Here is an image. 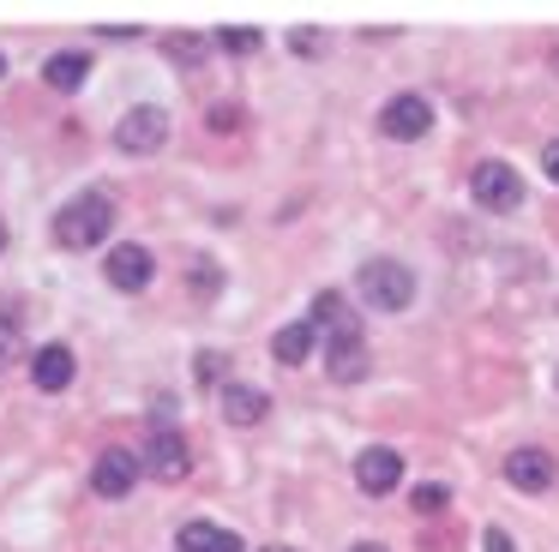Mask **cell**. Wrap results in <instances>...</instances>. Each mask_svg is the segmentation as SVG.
<instances>
[{
    "label": "cell",
    "mask_w": 559,
    "mask_h": 552,
    "mask_svg": "<svg viewBox=\"0 0 559 552\" xmlns=\"http://www.w3.org/2000/svg\"><path fill=\"white\" fill-rule=\"evenodd\" d=\"M409 499H415V511H421V516H439V511L451 504V492L439 487V480H427V487H415V492H409Z\"/></svg>",
    "instance_id": "18"
},
{
    "label": "cell",
    "mask_w": 559,
    "mask_h": 552,
    "mask_svg": "<svg viewBox=\"0 0 559 552\" xmlns=\"http://www.w3.org/2000/svg\"><path fill=\"white\" fill-rule=\"evenodd\" d=\"M355 552H385V547H373V540H361V547H355Z\"/></svg>",
    "instance_id": "25"
},
{
    "label": "cell",
    "mask_w": 559,
    "mask_h": 552,
    "mask_svg": "<svg viewBox=\"0 0 559 552\" xmlns=\"http://www.w3.org/2000/svg\"><path fill=\"white\" fill-rule=\"evenodd\" d=\"M542 168H547V180H554V187H559V139H554V144H547V151H542Z\"/></svg>",
    "instance_id": "24"
},
{
    "label": "cell",
    "mask_w": 559,
    "mask_h": 552,
    "mask_svg": "<svg viewBox=\"0 0 559 552\" xmlns=\"http://www.w3.org/2000/svg\"><path fill=\"white\" fill-rule=\"evenodd\" d=\"M307 324H313V331H349V324H355V312L343 307V295H337V288H325V295L313 300V319H307Z\"/></svg>",
    "instance_id": "17"
},
{
    "label": "cell",
    "mask_w": 559,
    "mask_h": 552,
    "mask_svg": "<svg viewBox=\"0 0 559 552\" xmlns=\"http://www.w3.org/2000/svg\"><path fill=\"white\" fill-rule=\"evenodd\" d=\"M325 367H331V379H337V384L367 379V343H361V324H349V331H331V343H325Z\"/></svg>",
    "instance_id": "8"
},
{
    "label": "cell",
    "mask_w": 559,
    "mask_h": 552,
    "mask_svg": "<svg viewBox=\"0 0 559 552\" xmlns=\"http://www.w3.org/2000/svg\"><path fill=\"white\" fill-rule=\"evenodd\" d=\"M13 348H19V336H13V312H0V367L13 360Z\"/></svg>",
    "instance_id": "22"
},
{
    "label": "cell",
    "mask_w": 559,
    "mask_h": 552,
    "mask_svg": "<svg viewBox=\"0 0 559 552\" xmlns=\"http://www.w3.org/2000/svg\"><path fill=\"white\" fill-rule=\"evenodd\" d=\"M217 43L229 48V55H253V48L265 43V36H259V31H217Z\"/></svg>",
    "instance_id": "19"
},
{
    "label": "cell",
    "mask_w": 559,
    "mask_h": 552,
    "mask_svg": "<svg viewBox=\"0 0 559 552\" xmlns=\"http://www.w3.org/2000/svg\"><path fill=\"white\" fill-rule=\"evenodd\" d=\"M73 372H79V360L67 343H43L37 355H31V384H37V391H67Z\"/></svg>",
    "instance_id": "11"
},
{
    "label": "cell",
    "mask_w": 559,
    "mask_h": 552,
    "mask_svg": "<svg viewBox=\"0 0 559 552\" xmlns=\"http://www.w3.org/2000/svg\"><path fill=\"white\" fill-rule=\"evenodd\" d=\"M223 420L229 427H259V420L271 415V396L265 391H253V384H223Z\"/></svg>",
    "instance_id": "12"
},
{
    "label": "cell",
    "mask_w": 559,
    "mask_h": 552,
    "mask_svg": "<svg viewBox=\"0 0 559 552\" xmlns=\"http://www.w3.org/2000/svg\"><path fill=\"white\" fill-rule=\"evenodd\" d=\"M0 247H7V223H0Z\"/></svg>",
    "instance_id": "27"
},
{
    "label": "cell",
    "mask_w": 559,
    "mask_h": 552,
    "mask_svg": "<svg viewBox=\"0 0 559 552\" xmlns=\"http://www.w3.org/2000/svg\"><path fill=\"white\" fill-rule=\"evenodd\" d=\"M109 228H115L109 192H85V199L61 204V216H55V240H61L67 252H85V247H97V240H109Z\"/></svg>",
    "instance_id": "1"
},
{
    "label": "cell",
    "mask_w": 559,
    "mask_h": 552,
    "mask_svg": "<svg viewBox=\"0 0 559 552\" xmlns=\"http://www.w3.org/2000/svg\"><path fill=\"white\" fill-rule=\"evenodd\" d=\"M43 79H49V91H79V84L91 79V60H85V55H73V48H61V55H49Z\"/></svg>",
    "instance_id": "16"
},
{
    "label": "cell",
    "mask_w": 559,
    "mask_h": 552,
    "mask_svg": "<svg viewBox=\"0 0 559 552\" xmlns=\"http://www.w3.org/2000/svg\"><path fill=\"white\" fill-rule=\"evenodd\" d=\"M475 204H487V211H511V204H523V180L511 163H481L475 168Z\"/></svg>",
    "instance_id": "5"
},
{
    "label": "cell",
    "mask_w": 559,
    "mask_h": 552,
    "mask_svg": "<svg viewBox=\"0 0 559 552\" xmlns=\"http://www.w3.org/2000/svg\"><path fill=\"white\" fill-rule=\"evenodd\" d=\"M139 456L127 451V444H109V451L97 456V468H91V487H97V499H127V492L139 487Z\"/></svg>",
    "instance_id": "4"
},
{
    "label": "cell",
    "mask_w": 559,
    "mask_h": 552,
    "mask_svg": "<svg viewBox=\"0 0 559 552\" xmlns=\"http://www.w3.org/2000/svg\"><path fill=\"white\" fill-rule=\"evenodd\" d=\"M379 127H385L391 139H421V132L433 127V103L415 96V91H403V96H391V103L379 108Z\"/></svg>",
    "instance_id": "6"
},
{
    "label": "cell",
    "mask_w": 559,
    "mask_h": 552,
    "mask_svg": "<svg viewBox=\"0 0 559 552\" xmlns=\"http://www.w3.org/2000/svg\"><path fill=\"white\" fill-rule=\"evenodd\" d=\"M199 36H169V55H181V67H199Z\"/></svg>",
    "instance_id": "20"
},
{
    "label": "cell",
    "mask_w": 559,
    "mask_h": 552,
    "mask_svg": "<svg viewBox=\"0 0 559 552\" xmlns=\"http://www.w3.org/2000/svg\"><path fill=\"white\" fill-rule=\"evenodd\" d=\"M506 480L518 492H547L554 487V456H547L542 444H523V451L506 456Z\"/></svg>",
    "instance_id": "9"
},
{
    "label": "cell",
    "mask_w": 559,
    "mask_h": 552,
    "mask_svg": "<svg viewBox=\"0 0 559 552\" xmlns=\"http://www.w3.org/2000/svg\"><path fill=\"white\" fill-rule=\"evenodd\" d=\"M139 463H145L157 480H169V487H175V480L187 475V463H193V456H187V439H181V432L157 427V432L145 439V456H139Z\"/></svg>",
    "instance_id": "7"
},
{
    "label": "cell",
    "mask_w": 559,
    "mask_h": 552,
    "mask_svg": "<svg viewBox=\"0 0 559 552\" xmlns=\"http://www.w3.org/2000/svg\"><path fill=\"white\" fill-rule=\"evenodd\" d=\"M355 480H361L367 499H379V492H397L403 480V456L385 451V444H373V451H361V463H355Z\"/></svg>",
    "instance_id": "10"
},
{
    "label": "cell",
    "mask_w": 559,
    "mask_h": 552,
    "mask_svg": "<svg viewBox=\"0 0 559 552\" xmlns=\"http://www.w3.org/2000/svg\"><path fill=\"white\" fill-rule=\"evenodd\" d=\"M205 120H211V132H235V127H241V115H235V103H217Z\"/></svg>",
    "instance_id": "21"
},
{
    "label": "cell",
    "mask_w": 559,
    "mask_h": 552,
    "mask_svg": "<svg viewBox=\"0 0 559 552\" xmlns=\"http://www.w3.org/2000/svg\"><path fill=\"white\" fill-rule=\"evenodd\" d=\"M313 348H319V331H313V324H283V331L271 336V355H277L283 367H301Z\"/></svg>",
    "instance_id": "15"
},
{
    "label": "cell",
    "mask_w": 559,
    "mask_h": 552,
    "mask_svg": "<svg viewBox=\"0 0 559 552\" xmlns=\"http://www.w3.org/2000/svg\"><path fill=\"white\" fill-rule=\"evenodd\" d=\"M0 79H7V60H0Z\"/></svg>",
    "instance_id": "28"
},
{
    "label": "cell",
    "mask_w": 559,
    "mask_h": 552,
    "mask_svg": "<svg viewBox=\"0 0 559 552\" xmlns=\"http://www.w3.org/2000/svg\"><path fill=\"white\" fill-rule=\"evenodd\" d=\"M265 552H295V547H265Z\"/></svg>",
    "instance_id": "26"
},
{
    "label": "cell",
    "mask_w": 559,
    "mask_h": 552,
    "mask_svg": "<svg viewBox=\"0 0 559 552\" xmlns=\"http://www.w3.org/2000/svg\"><path fill=\"white\" fill-rule=\"evenodd\" d=\"M151 276H157V264H151L145 247H115L109 252V283L115 288H145Z\"/></svg>",
    "instance_id": "13"
},
{
    "label": "cell",
    "mask_w": 559,
    "mask_h": 552,
    "mask_svg": "<svg viewBox=\"0 0 559 552\" xmlns=\"http://www.w3.org/2000/svg\"><path fill=\"white\" fill-rule=\"evenodd\" d=\"M481 552H518V547H511L506 528H487V535H481Z\"/></svg>",
    "instance_id": "23"
},
{
    "label": "cell",
    "mask_w": 559,
    "mask_h": 552,
    "mask_svg": "<svg viewBox=\"0 0 559 552\" xmlns=\"http://www.w3.org/2000/svg\"><path fill=\"white\" fill-rule=\"evenodd\" d=\"M355 283H361V300L379 307V312H403L415 300V271L397 264V259H367Z\"/></svg>",
    "instance_id": "2"
},
{
    "label": "cell",
    "mask_w": 559,
    "mask_h": 552,
    "mask_svg": "<svg viewBox=\"0 0 559 552\" xmlns=\"http://www.w3.org/2000/svg\"><path fill=\"white\" fill-rule=\"evenodd\" d=\"M175 547L181 552H247L241 535H229V528H217V523H187Z\"/></svg>",
    "instance_id": "14"
},
{
    "label": "cell",
    "mask_w": 559,
    "mask_h": 552,
    "mask_svg": "<svg viewBox=\"0 0 559 552\" xmlns=\"http://www.w3.org/2000/svg\"><path fill=\"white\" fill-rule=\"evenodd\" d=\"M163 139H169V108H157V103L127 108L121 127H115V144H121L127 156H151V151H163Z\"/></svg>",
    "instance_id": "3"
}]
</instances>
